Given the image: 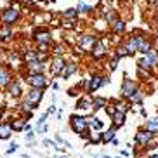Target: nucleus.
<instances>
[{
    "label": "nucleus",
    "instance_id": "f257e3e1",
    "mask_svg": "<svg viewBox=\"0 0 158 158\" xmlns=\"http://www.w3.org/2000/svg\"><path fill=\"white\" fill-rule=\"evenodd\" d=\"M153 141H155V134L149 132L148 129H144V127H141V129L135 132V146H139V148L153 149V146H155Z\"/></svg>",
    "mask_w": 158,
    "mask_h": 158
},
{
    "label": "nucleus",
    "instance_id": "f03ea898",
    "mask_svg": "<svg viewBox=\"0 0 158 158\" xmlns=\"http://www.w3.org/2000/svg\"><path fill=\"white\" fill-rule=\"evenodd\" d=\"M70 127L75 134H78V135L90 129V127H89V120L82 115H71L70 116Z\"/></svg>",
    "mask_w": 158,
    "mask_h": 158
},
{
    "label": "nucleus",
    "instance_id": "7ed1b4c3",
    "mask_svg": "<svg viewBox=\"0 0 158 158\" xmlns=\"http://www.w3.org/2000/svg\"><path fill=\"white\" fill-rule=\"evenodd\" d=\"M120 92H122V98L130 99L135 92H137V84H135L132 78H127V77H125V78H123V82H122Z\"/></svg>",
    "mask_w": 158,
    "mask_h": 158
},
{
    "label": "nucleus",
    "instance_id": "20e7f679",
    "mask_svg": "<svg viewBox=\"0 0 158 158\" xmlns=\"http://www.w3.org/2000/svg\"><path fill=\"white\" fill-rule=\"evenodd\" d=\"M106 84H110V78L101 77V75H94V77H90L89 82H87V92L94 94L99 87H102V85H106Z\"/></svg>",
    "mask_w": 158,
    "mask_h": 158
},
{
    "label": "nucleus",
    "instance_id": "39448f33",
    "mask_svg": "<svg viewBox=\"0 0 158 158\" xmlns=\"http://www.w3.org/2000/svg\"><path fill=\"white\" fill-rule=\"evenodd\" d=\"M19 19V10L18 9H14V7H9V9H5L4 12H2V23L4 24H12V23H16Z\"/></svg>",
    "mask_w": 158,
    "mask_h": 158
},
{
    "label": "nucleus",
    "instance_id": "423d86ee",
    "mask_svg": "<svg viewBox=\"0 0 158 158\" xmlns=\"http://www.w3.org/2000/svg\"><path fill=\"white\" fill-rule=\"evenodd\" d=\"M28 84L31 87L37 89H45L47 87V78L44 73H37V75H28Z\"/></svg>",
    "mask_w": 158,
    "mask_h": 158
},
{
    "label": "nucleus",
    "instance_id": "0eeeda50",
    "mask_svg": "<svg viewBox=\"0 0 158 158\" xmlns=\"http://www.w3.org/2000/svg\"><path fill=\"white\" fill-rule=\"evenodd\" d=\"M42 98H44V89L31 87V90H30V92L26 94V98H24V101L31 102V104H38V102L42 101Z\"/></svg>",
    "mask_w": 158,
    "mask_h": 158
},
{
    "label": "nucleus",
    "instance_id": "6e6552de",
    "mask_svg": "<svg viewBox=\"0 0 158 158\" xmlns=\"http://www.w3.org/2000/svg\"><path fill=\"white\" fill-rule=\"evenodd\" d=\"M144 40H146V38H144L143 35H135V33H134V35L129 38V42H127L130 52H132V54H134V52H139V49H141V45H143Z\"/></svg>",
    "mask_w": 158,
    "mask_h": 158
},
{
    "label": "nucleus",
    "instance_id": "1a4fd4ad",
    "mask_svg": "<svg viewBox=\"0 0 158 158\" xmlns=\"http://www.w3.org/2000/svg\"><path fill=\"white\" fill-rule=\"evenodd\" d=\"M35 40H37L40 45H47V44L52 40V35H51V31H49V30L40 28V30H37V31H35Z\"/></svg>",
    "mask_w": 158,
    "mask_h": 158
},
{
    "label": "nucleus",
    "instance_id": "9d476101",
    "mask_svg": "<svg viewBox=\"0 0 158 158\" xmlns=\"http://www.w3.org/2000/svg\"><path fill=\"white\" fill-rule=\"evenodd\" d=\"M64 59L61 56H56L54 59H52V66H51V71L54 77H61V71H63V68H64Z\"/></svg>",
    "mask_w": 158,
    "mask_h": 158
},
{
    "label": "nucleus",
    "instance_id": "9b49d317",
    "mask_svg": "<svg viewBox=\"0 0 158 158\" xmlns=\"http://www.w3.org/2000/svg\"><path fill=\"white\" fill-rule=\"evenodd\" d=\"M90 54H92L96 59L104 56V54H106V45H104V42H102V40H98V42L90 47Z\"/></svg>",
    "mask_w": 158,
    "mask_h": 158
},
{
    "label": "nucleus",
    "instance_id": "f8f14e48",
    "mask_svg": "<svg viewBox=\"0 0 158 158\" xmlns=\"http://www.w3.org/2000/svg\"><path fill=\"white\" fill-rule=\"evenodd\" d=\"M14 129H12V123L10 122H2L0 123V139H10Z\"/></svg>",
    "mask_w": 158,
    "mask_h": 158
},
{
    "label": "nucleus",
    "instance_id": "ddd939ff",
    "mask_svg": "<svg viewBox=\"0 0 158 158\" xmlns=\"http://www.w3.org/2000/svg\"><path fill=\"white\" fill-rule=\"evenodd\" d=\"M26 70H28L30 75L44 73V71H45V64H44V61H35V63H30V64H26Z\"/></svg>",
    "mask_w": 158,
    "mask_h": 158
},
{
    "label": "nucleus",
    "instance_id": "4468645a",
    "mask_svg": "<svg viewBox=\"0 0 158 158\" xmlns=\"http://www.w3.org/2000/svg\"><path fill=\"white\" fill-rule=\"evenodd\" d=\"M7 90H9V94L12 96V98H19L21 96V84H19L18 80H10V84L7 85Z\"/></svg>",
    "mask_w": 158,
    "mask_h": 158
},
{
    "label": "nucleus",
    "instance_id": "2eb2a0df",
    "mask_svg": "<svg viewBox=\"0 0 158 158\" xmlns=\"http://www.w3.org/2000/svg\"><path fill=\"white\" fill-rule=\"evenodd\" d=\"M111 122H113V125H115L116 129H118V127H122L123 123H125V111L116 110V111L111 115Z\"/></svg>",
    "mask_w": 158,
    "mask_h": 158
},
{
    "label": "nucleus",
    "instance_id": "dca6fc26",
    "mask_svg": "<svg viewBox=\"0 0 158 158\" xmlns=\"http://www.w3.org/2000/svg\"><path fill=\"white\" fill-rule=\"evenodd\" d=\"M9 84H10V73H9V70H5V68L0 66V89H5Z\"/></svg>",
    "mask_w": 158,
    "mask_h": 158
},
{
    "label": "nucleus",
    "instance_id": "f3484780",
    "mask_svg": "<svg viewBox=\"0 0 158 158\" xmlns=\"http://www.w3.org/2000/svg\"><path fill=\"white\" fill-rule=\"evenodd\" d=\"M75 71H77V63H66L63 71H61V77H63V78H70Z\"/></svg>",
    "mask_w": 158,
    "mask_h": 158
},
{
    "label": "nucleus",
    "instance_id": "a211bd4d",
    "mask_svg": "<svg viewBox=\"0 0 158 158\" xmlns=\"http://www.w3.org/2000/svg\"><path fill=\"white\" fill-rule=\"evenodd\" d=\"M77 108H82V110H92V98H89V96H84V98H80L78 102H77Z\"/></svg>",
    "mask_w": 158,
    "mask_h": 158
},
{
    "label": "nucleus",
    "instance_id": "6ab92c4d",
    "mask_svg": "<svg viewBox=\"0 0 158 158\" xmlns=\"http://www.w3.org/2000/svg\"><path fill=\"white\" fill-rule=\"evenodd\" d=\"M143 127H144V129H148L149 132H153L155 135H158V116H156V118H151V120H148Z\"/></svg>",
    "mask_w": 158,
    "mask_h": 158
},
{
    "label": "nucleus",
    "instance_id": "aec40b11",
    "mask_svg": "<svg viewBox=\"0 0 158 158\" xmlns=\"http://www.w3.org/2000/svg\"><path fill=\"white\" fill-rule=\"evenodd\" d=\"M111 24V30H113V33H116V35H120L123 30H125V23L122 21V19H115L113 23H110Z\"/></svg>",
    "mask_w": 158,
    "mask_h": 158
},
{
    "label": "nucleus",
    "instance_id": "412c9836",
    "mask_svg": "<svg viewBox=\"0 0 158 158\" xmlns=\"http://www.w3.org/2000/svg\"><path fill=\"white\" fill-rule=\"evenodd\" d=\"M115 132H116V127L113 125L110 130H106V132H102V143H111V141H115Z\"/></svg>",
    "mask_w": 158,
    "mask_h": 158
},
{
    "label": "nucleus",
    "instance_id": "4be33fe9",
    "mask_svg": "<svg viewBox=\"0 0 158 158\" xmlns=\"http://www.w3.org/2000/svg\"><path fill=\"white\" fill-rule=\"evenodd\" d=\"M98 40H99V38L96 37V35H85V37L82 38V42H80V45H82V47H89V45L92 47L94 44L98 42Z\"/></svg>",
    "mask_w": 158,
    "mask_h": 158
},
{
    "label": "nucleus",
    "instance_id": "5701e85b",
    "mask_svg": "<svg viewBox=\"0 0 158 158\" xmlns=\"http://www.w3.org/2000/svg\"><path fill=\"white\" fill-rule=\"evenodd\" d=\"M106 104H108V101L104 98H94L92 99V111H98V110H101Z\"/></svg>",
    "mask_w": 158,
    "mask_h": 158
},
{
    "label": "nucleus",
    "instance_id": "b1692460",
    "mask_svg": "<svg viewBox=\"0 0 158 158\" xmlns=\"http://www.w3.org/2000/svg\"><path fill=\"white\" fill-rule=\"evenodd\" d=\"M144 59L148 61V64L153 68V66L158 63V54L155 51H151V52H148V54H144Z\"/></svg>",
    "mask_w": 158,
    "mask_h": 158
},
{
    "label": "nucleus",
    "instance_id": "393cba45",
    "mask_svg": "<svg viewBox=\"0 0 158 158\" xmlns=\"http://www.w3.org/2000/svg\"><path fill=\"white\" fill-rule=\"evenodd\" d=\"M87 120H89V127H90L92 130L99 132V130L102 129V122L99 120V118H94V116H92V118H87Z\"/></svg>",
    "mask_w": 158,
    "mask_h": 158
},
{
    "label": "nucleus",
    "instance_id": "a878e982",
    "mask_svg": "<svg viewBox=\"0 0 158 158\" xmlns=\"http://www.w3.org/2000/svg\"><path fill=\"white\" fill-rule=\"evenodd\" d=\"M26 122H28V120H24V118H18V120L10 122V123H12V129H14L16 132H19V130L26 129Z\"/></svg>",
    "mask_w": 158,
    "mask_h": 158
},
{
    "label": "nucleus",
    "instance_id": "bb28decb",
    "mask_svg": "<svg viewBox=\"0 0 158 158\" xmlns=\"http://www.w3.org/2000/svg\"><path fill=\"white\" fill-rule=\"evenodd\" d=\"M12 37V31H10L9 24H4V28H0V40H9Z\"/></svg>",
    "mask_w": 158,
    "mask_h": 158
},
{
    "label": "nucleus",
    "instance_id": "cd10ccee",
    "mask_svg": "<svg viewBox=\"0 0 158 158\" xmlns=\"http://www.w3.org/2000/svg\"><path fill=\"white\" fill-rule=\"evenodd\" d=\"M153 51V47H151V44L148 42V40H144L143 42V45H141V49H139V52H143V54H148V52H151Z\"/></svg>",
    "mask_w": 158,
    "mask_h": 158
},
{
    "label": "nucleus",
    "instance_id": "c85d7f7f",
    "mask_svg": "<svg viewBox=\"0 0 158 158\" xmlns=\"http://www.w3.org/2000/svg\"><path fill=\"white\" fill-rule=\"evenodd\" d=\"M77 10H78V12H90V10H92V7L82 2V4H78V7H77Z\"/></svg>",
    "mask_w": 158,
    "mask_h": 158
},
{
    "label": "nucleus",
    "instance_id": "c756f323",
    "mask_svg": "<svg viewBox=\"0 0 158 158\" xmlns=\"http://www.w3.org/2000/svg\"><path fill=\"white\" fill-rule=\"evenodd\" d=\"M143 98H144V96H143V92H141L139 89H137V92H135V94H134V96H132L130 99H132V101H135L137 104H141V102H143Z\"/></svg>",
    "mask_w": 158,
    "mask_h": 158
},
{
    "label": "nucleus",
    "instance_id": "7c9ffc66",
    "mask_svg": "<svg viewBox=\"0 0 158 158\" xmlns=\"http://www.w3.org/2000/svg\"><path fill=\"white\" fill-rule=\"evenodd\" d=\"M77 14H78V10H77V9H68V10H66V14H64V18L75 19V18H77Z\"/></svg>",
    "mask_w": 158,
    "mask_h": 158
},
{
    "label": "nucleus",
    "instance_id": "2f4dec72",
    "mask_svg": "<svg viewBox=\"0 0 158 158\" xmlns=\"http://www.w3.org/2000/svg\"><path fill=\"white\" fill-rule=\"evenodd\" d=\"M16 149H18V144H16V143H12V144H10V146H9V149H7V155L14 153Z\"/></svg>",
    "mask_w": 158,
    "mask_h": 158
},
{
    "label": "nucleus",
    "instance_id": "473e14b6",
    "mask_svg": "<svg viewBox=\"0 0 158 158\" xmlns=\"http://www.w3.org/2000/svg\"><path fill=\"white\" fill-rule=\"evenodd\" d=\"M26 137H28V139H30V141H31V139H33V137H35V132H31V130H30L28 134H26Z\"/></svg>",
    "mask_w": 158,
    "mask_h": 158
},
{
    "label": "nucleus",
    "instance_id": "72a5a7b5",
    "mask_svg": "<svg viewBox=\"0 0 158 158\" xmlns=\"http://www.w3.org/2000/svg\"><path fill=\"white\" fill-rule=\"evenodd\" d=\"M135 158H149V156H148V155H137Z\"/></svg>",
    "mask_w": 158,
    "mask_h": 158
},
{
    "label": "nucleus",
    "instance_id": "f704fd0d",
    "mask_svg": "<svg viewBox=\"0 0 158 158\" xmlns=\"http://www.w3.org/2000/svg\"><path fill=\"white\" fill-rule=\"evenodd\" d=\"M0 123H2V113H0Z\"/></svg>",
    "mask_w": 158,
    "mask_h": 158
}]
</instances>
